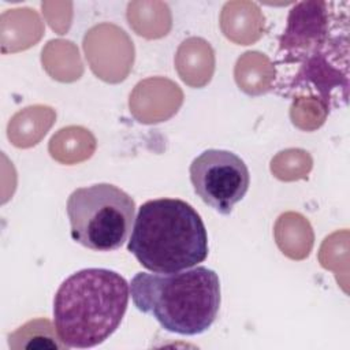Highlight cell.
<instances>
[{"mask_svg": "<svg viewBox=\"0 0 350 350\" xmlns=\"http://www.w3.org/2000/svg\"><path fill=\"white\" fill-rule=\"evenodd\" d=\"M71 238L94 252L123 246L135 220L130 194L111 183H96L74 190L67 200Z\"/></svg>", "mask_w": 350, "mask_h": 350, "instance_id": "277c9868", "label": "cell"}, {"mask_svg": "<svg viewBox=\"0 0 350 350\" xmlns=\"http://www.w3.org/2000/svg\"><path fill=\"white\" fill-rule=\"evenodd\" d=\"M130 284L107 268H85L70 275L53 298V325L66 349H89L105 342L120 325Z\"/></svg>", "mask_w": 350, "mask_h": 350, "instance_id": "6da1fadb", "label": "cell"}, {"mask_svg": "<svg viewBox=\"0 0 350 350\" xmlns=\"http://www.w3.org/2000/svg\"><path fill=\"white\" fill-rule=\"evenodd\" d=\"M325 1L298 3L288 15L280 40V55L286 63L299 67L320 59L339 60L340 45L347 46V16L342 18Z\"/></svg>", "mask_w": 350, "mask_h": 350, "instance_id": "5b68a950", "label": "cell"}, {"mask_svg": "<svg viewBox=\"0 0 350 350\" xmlns=\"http://www.w3.org/2000/svg\"><path fill=\"white\" fill-rule=\"evenodd\" d=\"M127 250L148 271L178 272L208 257V234L197 211L179 198H156L138 209Z\"/></svg>", "mask_w": 350, "mask_h": 350, "instance_id": "3957f363", "label": "cell"}, {"mask_svg": "<svg viewBox=\"0 0 350 350\" xmlns=\"http://www.w3.org/2000/svg\"><path fill=\"white\" fill-rule=\"evenodd\" d=\"M134 306L168 332L194 336L211 328L220 308V280L204 265L170 273L137 272L130 282Z\"/></svg>", "mask_w": 350, "mask_h": 350, "instance_id": "7a4b0ae2", "label": "cell"}, {"mask_svg": "<svg viewBox=\"0 0 350 350\" xmlns=\"http://www.w3.org/2000/svg\"><path fill=\"white\" fill-rule=\"evenodd\" d=\"M189 172L194 193L220 215H230L250 185L245 161L224 149L204 150L191 161Z\"/></svg>", "mask_w": 350, "mask_h": 350, "instance_id": "8992f818", "label": "cell"}]
</instances>
